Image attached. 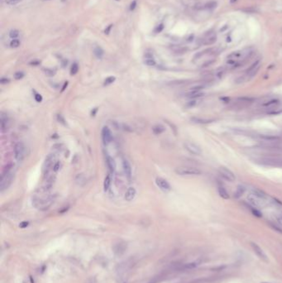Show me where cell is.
<instances>
[{
    "label": "cell",
    "mask_w": 282,
    "mask_h": 283,
    "mask_svg": "<svg viewBox=\"0 0 282 283\" xmlns=\"http://www.w3.org/2000/svg\"><path fill=\"white\" fill-rule=\"evenodd\" d=\"M179 176H200L202 172L194 166H179L175 170Z\"/></svg>",
    "instance_id": "obj_2"
},
{
    "label": "cell",
    "mask_w": 282,
    "mask_h": 283,
    "mask_svg": "<svg viewBox=\"0 0 282 283\" xmlns=\"http://www.w3.org/2000/svg\"><path fill=\"white\" fill-rule=\"evenodd\" d=\"M106 163H107L108 168L109 170V172L111 173H114L115 172V169H116V163H115L114 158H112L110 156L107 155L106 156Z\"/></svg>",
    "instance_id": "obj_18"
},
{
    "label": "cell",
    "mask_w": 282,
    "mask_h": 283,
    "mask_svg": "<svg viewBox=\"0 0 282 283\" xmlns=\"http://www.w3.org/2000/svg\"><path fill=\"white\" fill-rule=\"evenodd\" d=\"M96 112H97V108H95L94 109V111H92V116H95Z\"/></svg>",
    "instance_id": "obj_47"
},
{
    "label": "cell",
    "mask_w": 282,
    "mask_h": 283,
    "mask_svg": "<svg viewBox=\"0 0 282 283\" xmlns=\"http://www.w3.org/2000/svg\"><path fill=\"white\" fill-rule=\"evenodd\" d=\"M34 98H35V100H36L37 103H41V102L42 101V95L38 93L35 94Z\"/></svg>",
    "instance_id": "obj_38"
},
{
    "label": "cell",
    "mask_w": 282,
    "mask_h": 283,
    "mask_svg": "<svg viewBox=\"0 0 282 283\" xmlns=\"http://www.w3.org/2000/svg\"><path fill=\"white\" fill-rule=\"evenodd\" d=\"M252 195H255L256 197H257L258 199H260L261 201H264L266 200V198L267 197V195H266V194L265 193L264 191H262L261 190H259V189H257V188H253L252 190Z\"/></svg>",
    "instance_id": "obj_21"
},
{
    "label": "cell",
    "mask_w": 282,
    "mask_h": 283,
    "mask_svg": "<svg viewBox=\"0 0 282 283\" xmlns=\"http://www.w3.org/2000/svg\"><path fill=\"white\" fill-rule=\"evenodd\" d=\"M112 27H113V25H112V24L108 26V28L105 29V31H104V33H105V34H108V33H109V32H110V29L112 28Z\"/></svg>",
    "instance_id": "obj_44"
},
{
    "label": "cell",
    "mask_w": 282,
    "mask_h": 283,
    "mask_svg": "<svg viewBox=\"0 0 282 283\" xmlns=\"http://www.w3.org/2000/svg\"><path fill=\"white\" fill-rule=\"evenodd\" d=\"M191 120L194 123H200V124H206V123H210L214 122V119H209V118H192Z\"/></svg>",
    "instance_id": "obj_24"
},
{
    "label": "cell",
    "mask_w": 282,
    "mask_h": 283,
    "mask_svg": "<svg viewBox=\"0 0 282 283\" xmlns=\"http://www.w3.org/2000/svg\"><path fill=\"white\" fill-rule=\"evenodd\" d=\"M102 139H103V142L105 145L110 143L113 140L112 133H111L110 129L108 127H104V129H102Z\"/></svg>",
    "instance_id": "obj_15"
},
{
    "label": "cell",
    "mask_w": 282,
    "mask_h": 283,
    "mask_svg": "<svg viewBox=\"0 0 282 283\" xmlns=\"http://www.w3.org/2000/svg\"><path fill=\"white\" fill-rule=\"evenodd\" d=\"M279 102H280V101H279L278 100H276V99H272V100H270L264 102L263 104H261V106L266 108H273L275 107L276 105H278Z\"/></svg>",
    "instance_id": "obj_22"
},
{
    "label": "cell",
    "mask_w": 282,
    "mask_h": 283,
    "mask_svg": "<svg viewBox=\"0 0 282 283\" xmlns=\"http://www.w3.org/2000/svg\"><path fill=\"white\" fill-rule=\"evenodd\" d=\"M225 72H226V70H225L224 67H222V68L218 69L215 73H214V76L216 77V78H218V79H221L222 77L224 75Z\"/></svg>",
    "instance_id": "obj_28"
},
{
    "label": "cell",
    "mask_w": 282,
    "mask_h": 283,
    "mask_svg": "<svg viewBox=\"0 0 282 283\" xmlns=\"http://www.w3.org/2000/svg\"><path fill=\"white\" fill-rule=\"evenodd\" d=\"M117 1H119V0H117Z\"/></svg>",
    "instance_id": "obj_50"
},
{
    "label": "cell",
    "mask_w": 282,
    "mask_h": 283,
    "mask_svg": "<svg viewBox=\"0 0 282 283\" xmlns=\"http://www.w3.org/2000/svg\"><path fill=\"white\" fill-rule=\"evenodd\" d=\"M218 192L219 196L223 198V199H224V200H228V199L230 198L229 192L227 191L226 188L223 186H222V185H218Z\"/></svg>",
    "instance_id": "obj_19"
},
{
    "label": "cell",
    "mask_w": 282,
    "mask_h": 283,
    "mask_svg": "<svg viewBox=\"0 0 282 283\" xmlns=\"http://www.w3.org/2000/svg\"><path fill=\"white\" fill-rule=\"evenodd\" d=\"M55 180H56V176L53 175H50L48 177L45 178V181L42 188L43 192H48L49 190H51L54 186Z\"/></svg>",
    "instance_id": "obj_14"
},
{
    "label": "cell",
    "mask_w": 282,
    "mask_h": 283,
    "mask_svg": "<svg viewBox=\"0 0 282 283\" xmlns=\"http://www.w3.org/2000/svg\"><path fill=\"white\" fill-rule=\"evenodd\" d=\"M111 185V178L110 176H107L105 177L104 181V191H108Z\"/></svg>",
    "instance_id": "obj_29"
},
{
    "label": "cell",
    "mask_w": 282,
    "mask_h": 283,
    "mask_svg": "<svg viewBox=\"0 0 282 283\" xmlns=\"http://www.w3.org/2000/svg\"><path fill=\"white\" fill-rule=\"evenodd\" d=\"M165 129L164 126L161 125V124H157V125H155L152 127V133L155 134V135H160L162 133H164Z\"/></svg>",
    "instance_id": "obj_25"
},
{
    "label": "cell",
    "mask_w": 282,
    "mask_h": 283,
    "mask_svg": "<svg viewBox=\"0 0 282 283\" xmlns=\"http://www.w3.org/2000/svg\"><path fill=\"white\" fill-rule=\"evenodd\" d=\"M184 147L186 149V151H188L189 153L193 155H196L199 156L202 153V150L197 144L194 143H190V142H186L184 144Z\"/></svg>",
    "instance_id": "obj_12"
},
{
    "label": "cell",
    "mask_w": 282,
    "mask_h": 283,
    "mask_svg": "<svg viewBox=\"0 0 282 283\" xmlns=\"http://www.w3.org/2000/svg\"><path fill=\"white\" fill-rule=\"evenodd\" d=\"M136 5H137V2L136 1H133L132 4H131V6H130V10L131 11L134 10V9H135V7H136Z\"/></svg>",
    "instance_id": "obj_43"
},
{
    "label": "cell",
    "mask_w": 282,
    "mask_h": 283,
    "mask_svg": "<svg viewBox=\"0 0 282 283\" xmlns=\"http://www.w3.org/2000/svg\"><path fill=\"white\" fill-rule=\"evenodd\" d=\"M94 53L95 55V56L97 58H99V59H101V58L103 57V56H104V50L99 47H97L94 48Z\"/></svg>",
    "instance_id": "obj_27"
},
{
    "label": "cell",
    "mask_w": 282,
    "mask_h": 283,
    "mask_svg": "<svg viewBox=\"0 0 282 283\" xmlns=\"http://www.w3.org/2000/svg\"><path fill=\"white\" fill-rule=\"evenodd\" d=\"M261 283H271V282H261Z\"/></svg>",
    "instance_id": "obj_49"
},
{
    "label": "cell",
    "mask_w": 282,
    "mask_h": 283,
    "mask_svg": "<svg viewBox=\"0 0 282 283\" xmlns=\"http://www.w3.org/2000/svg\"><path fill=\"white\" fill-rule=\"evenodd\" d=\"M145 64L146 65H149V66H153V65H156V61H154L152 58H148V59H146L145 61Z\"/></svg>",
    "instance_id": "obj_34"
},
{
    "label": "cell",
    "mask_w": 282,
    "mask_h": 283,
    "mask_svg": "<svg viewBox=\"0 0 282 283\" xmlns=\"http://www.w3.org/2000/svg\"><path fill=\"white\" fill-rule=\"evenodd\" d=\"M79 71V66L78 65L76 64V63H74V64L72 65L71 69H70V75H75L77 74V72Z\"/></svg>",
    "instance_id": "obj_30"
},
{
    "label": "cell",
    "mask_w": 282,
    "mask_h": 283,
    "mask_svg": "<svg viewBox=\"0 0 282 283\" xmlns=\"http://www.w3.org/2000/svg\"><path fill=\"white\" fill-rule=\"evenodd\" d=\"M122 168H123V172L125 173L127 178L128 180H131V178H132V168H131L130 163L126 159L122 161Z\"/></svg>",
    "instance_id": "obj_16"
},
{
    "label": "cell",
    "mask_w": 282,
    "mask_h": 283,
    "mask_svg": "<svg viewBox=\"0 0 282 283\" xmlns=\"http://www.w3.org/2000/svg\"><path fill=\"white\" fill-rule=\"evenodd\" d=\"M40 64V61H32V62H30V65H39Z\"/></svg>",
    "instance_id": "obj_45"
},
{
    "label": "cell",
    "mask_w": 282,
    "mask_h": 283,
    "mask_svg": "<svg viewBox=\"0 0 282 283\" xmlns=\"http://www.w3.org/2000/svg\"><path fill=\"white\" fill-rule=\"evenodd\" d=\"M56 163V157L54 154L48 155L44 161L43 165V177L44 179L50 176L51 169L53 170V166Z\"/></svg>",
    "instance_id": "obj_4"
},
{
    "label": "cell",
    "mask_w": 282,
    "mask_h": 283,
    "mask_svg": "<svg viewBox=\"0 0 282 283\" xmlns=\"http://www.w3.org/2000/svg\"><path fill=\"white\" fill-rule=\"evenodd\" d=\"M18 35H19V32L18 30H16V29L11 30L10 32H9V36L11 38H13V39H15L16 37H18Z\"/></svg>",
    "instance_id": "obj_31"
},
{
    "label": "cell",
    "mask_w": 282,
    "mask_h": 283,
    "mask_svg": "<svg viewBox=\"0 0 282 283\" xmlns=\"http://www.w3.org/2000/svg\"><path fill=\"white\" fill-rule=\"evenodd\" d=\"M204 95V93H202L201 91H189L187 94V97L191 99V100H197L199 98H201Z\"/></svg>",
    "instance_id": "obj_23"
},
{
    "label": "cell",
    "mask_w": 282,
    "mask_h": 283,
    "mask_svg": "<svg viewBox=\"0 0 282 283\" xmlns=\"http://www.w3.org/2000/svg\"><path fill=\"white\" fill-rule=\"evenodd\" d=\"M67 85H68V82L66 81V82H65V84H64V85H63V87H62V90H61V91H64V90H65V88L67 87Z\"/></svg>",
    "instance_id": "obj_46"
},
{
    "label": "cell",
    "mask_w": 282,
    "mask_h": 283,
    "mask_svg": "<svg viewBox=\"0 0 282 283\" xmlns=\"http://www.w3.org/2000/svg\"><path fill=\"white\" fill-rule=\"evenodd\" d=\"M22 0H6V3L9 5H14V4H18Z\"/></svg>",
    "instance_id": "obj_39"
},
{
    "label": "cell",
    "mask_w": 282,
    "mask_h": 283,
    "mask_svg": "<svg viewBox=\"0 0 282 283\" xmlns=\"http://www.w3.org/2000/svg\"><path fill=\"white\" fill-rule=\"evenodd\" d=\"M23 76H24V73H23V72L18 71L14 74V79H18H18H21Z\"/></svg>",
    "instance_id": "obj_35"
},
{
    "label": "cell",
    "mask_w": 282,
    "mask_h": 283,
    "mask_svg": "<svg viewBox=\"0 0 282 283\" xmlns=\"http://www.w3.org/2000/svg\"><path fill=\"white\" fill-rule=\"evenodd\" d=\"M61 1H62V2H65V0H61Z\"/></svg>",
    "instance_id": "obj_48"
},
{
    "label": "cell",
    "mask_w": 282,
    "mask_h": 283,
    "mask_svg": "<svg viewBox=\"0 0 282 283\" xmlns=\"http://www.w3.org/2000/svg\"><path fill=\"white\" fill-rule=\"evenodd\" d=\"M9 82H10V79H8V78H6V77H3L2 79H0V83H1L2 85L8 84Z\"/></svg>",
    "instance_id": "obj_40"
},
{
    "label": "cell",
    "mask_w": 282,
    "mask_h": 283,
    "mask_svg": "<svg viewBox=\"0 0 282 283\" xmlns=\"http://www.w3.org/2000/svg\"><path fill=\"white\" fill-rule=\"evenodd\" d=\"M261 61L260 60H257L254 62L253 64L251 65L249 68L246 70V74H245V77H246V79H249L252 77H253L254 75H256L257 73V71H259V69L261 67Z\"/></svg>",
    "instance_id": "obj_9"
},
{
    "label": "cell",
    "mask_w": 282,
    "mask_h": 283,
    "mask_svg": "<svg viewBox=\"0 0 282 283\" xmlns=\"http://www.w3.org/2000/svg\"><path fill=\"white\" fill-rule=\"evenodd\" d=\"M217 6V2L215 1H205L200 2L194 5V8L197 10H209L213 9Z\"/></svg>",
    "instance_id": "obj_11"
},
{
    "label": "cell",
    "mask_w": 282,
    "mask_h": 283,
    "mask_svg": "<svg viewBox=\"0 0 282 283\" xmlns=\"http://www.w3.org/2000/svg\"><path fill=\"white\" fill-rule=\"evenodd\" d=\"M253 54V49L252 47H246L242 50L236 51L229 55L227 58V64L232 67L240 66L247 61Z\"/></svg>",
    "instance_id": "obj_1"
},
{
    "label": "cell",
    "mask_w": 282,
    "mask_h": 283,
    "mask_svg": "<svg viewBox=\"0 0 282 283\" xmlns=\"http://www.w3.org/2000/svg\"><path fill=\"white\" fill-rule=\"evenodd\" d=\"M245 190H246V188L243 186H242V185L238 186L237 187L235 192H234V198H236V199H238V198L241 197L243 194H244Z\"/></svg>",
    "instance_id": "obj_26"
},
{
    "label": "cell",
    "mask_w": 282,
    "mask_h": 283,
    "mask_svg": "<svg viewBox=\"0 0 282 283\" xmlns=\"http://www.w3.org/2000/svg\"><path fill=\"white\" fill-rule=\"evenodd\" d=\"M8 118L7 116H4V114L1 115V118H0V124H1V130L2 132H5L7 131L8 129Z\"/></svg>",
    "instance_id": "obj_20"
},
{
    "label": "cell",
    "mask_w": 282,
    "mask_h": 283,
    "mask_svg": "<svg viewBox=\"0 0 282 283\" xmlns=\"http://www.w3.org/2000/svg\"><path fill=\"white\" fill-rule=\"evenodd\" d=\"M217 41V34L214 31H209L204 33L202 36V37L200 39V45H205V46H209L216 42Z\"/></svg>",
    "instance_id": "obj_5"
},
{
    "label": "cell",
    "mask_w": 282,
    "mask_h": 283,
    "mask_svg": "<svg viewBox=\"0 0 282 283\" xmlns=\"http://www.w3.org/2000/svg\"><path fill=\"white\" fill-rule=\"evenodd\" d=\"M136 189L134 187H129L128 189L127 190L124 195V199L127 201H132L135 196H136Z\"/></svg>",
    "instance_id": "obj_17"
},
{
    "label": "cell",
    "mask_w": 282,
    "mask_h": 283,
    "mask_svg": "<svg viewBox=\"0 0 282 283\" xmlns=\"http://www.w3.org/2000/svg\"><path fill=\"white\" fill-rule=\"evenodd\" d=\"M13 174L12 172H9L6 175H2L1 180H0V191L4 192V190H7L13 183Z\"/></svg>",
    "instance_id": "obj_6"
},
{
    "label": "cell",
    "mask_w": 282,
    "mask_h": 283,
    "mask_svg": "<svg viewBox=\"0 0 282 283\" xmlns=\"http://www.w3.org/2000/svg\"><path fill=\"white\" fill-rule=\"evenodd\" d=\"M44 71L46 73V75H48V76H53V75H55V73H56L54 71L50 70V69H45Z\"/></svg>",
    "instance_id": "obj_37"
},
{
    "label": "cell",
    "mask_w": 282,
    "mask_h": 283,
    "mask_svg": "<svg viewBox=\"0 0 282 283\" xmlns=\"http://www.w3.org/2000/svg\"><path fill=\"white\" fill-rule=\"evenodd\" d=\"M61 162H60V161H56V163H55V165H54V166H53V171L55 172H58V171L60 170V168H61Z\"/></svg>",
    "instance_id": "obj_36"
},
{
    "label": "cell",
    "mask_w": 282,
    "mask_h": 283,
    "mask_svg": "<svg viewBox=\"0 0 282 283\" xmlns=\"http://www.w3.org/2000/svg\"><path fill=\"white\" fill-rule=\"evenodd\" d=\"M54 198L52 196H49L47 198L44 199H40V198H35L32 201V204L38 209L41 210H46L47 209H49L51 204H53Z\"/></svg>",
    "instance_id": "obj_3"
},
{
    "label": "cell",
    "mask_w": 282,
    "mask_h": 283,
    "mask_svg": "<svg viewBox=\"0 0 282 283\" xmlns=\"http://www.w3.org/2000/svg\"><path fill=\"white\" fill-rule=\"evenodd\" d=\"M156 184H157V186L159 187L162 191H164V192H168V191H170V190H171V185H170L167 180L164 179V178L157 177V179H156Z\"/></svg>",
    "instance_id": "obj_13"
},
{
    "label": "cell",
    "mask_w": 282,
    "mask_h": 283,
    "mask_svg": "<svg viewBox=\"0 0 282 283\" xmlns=\"http://www.w3.org/2000/svg\"><path fill=\"white\" fill-rule=\"evenodd\" d=\"M163 28H164V26H163V24H161V25L157 26V27H156V29H155V32H157V33H158V32H161V31L163 30Z\"/></svg>",
    "instance_id": "obj_41"
},
{
    "label": "cell",
    "mask_w": 282,
    "mask_h": 283,
    "mask_svg": "<svg viewBox=\"0 0 282 283\" xmlns=\"http://www.w3.org/2000/svg\"><path fill=\"white\" fill-rule=\"evenodd\" d=\"M218 173L223 179L228 180V181L232 182V181H234L236 180V176L234 175V173L232 171H230L229 169L227 168V167H225V166H220L218 168Z\"/></svg>",
    "instance_id": "obj_7"
},
{
    "label": "cell",
    "mask_w": 282,
    "mask_h": 283,
    "mask_svg": "<svg viewBox=\"0 0 282 283\" xmlns=\"http://www.w3.org/2000/svg\"><path fill=\"white\" fill-rule=\"evenodd\" d=\"M10 46L13 48H17L20 46V41L18 39H13L10 42Z\"/></svg>",
    "instance_id": "obj_33"
},
{
    "label": "cell",
    "mask_w": 282,
    "mask_h": 283,
    "mask_svg": "<svg viewBox=\"0 0 282 283\" xmlns=\"http://www.w3.org/2000/svg\"><path fill=\"white\" fill-rule=\"evenodd\" d=\"M29 223L27 221H23V222H22L20 224H19V227L22 228V229H24V228H27V226H28Z\"/></svg>",
    "instance_id": "obj_42"
},
{
    "label": "cell",
    "mask_w": 282,
    "mask_h": 283,
    "mask_svg": "<svg viewBox=\"0 0 282 283\" xmlns=\"http://www.w3.org/2000/svg\"><path fill=\"white\" fill-rule=\"evenodd\" d=\"M114 81H115V77H114V76H109V77H108L107 79L104 80V85H111V84H113Z\"/></svg>",
    "instance_id": "obj_32"
},
{
    "label": "cell",
    "mask_w": 282,
    "mask_h": 283,
    "mask_svg": "<svg viewBox=\"0 0 282 283\" xmlns=\"http://www.w3.org/2000/svg\"><path fill=\"white\" fill-rule=\"evenodd\" d=\"M14 157L18 161H22L25 156V146L22 143H18L14 146Z\"/></svg>",
    "instance_id": "obj_8"
},
{
    "label": "cell",
    "mask_w": 282,
    "mask_h": 283,
    "mask_svg": "<svg viewBox=\"0 0 282 283\" xmlns=\"http://www.w3.org/2000/svg\"><path fill=\"white\" fill-rule=\"evenodd\" d=\"M251 247L252 248V250H253L254 253H256L258 258H260L261 260H262L263 262H268V258L266 254L265 253V252L263 251V249L261 248L258 244H257L256 243H251Z\"/></svg>",
    "instance_id": "obj_10"
}]
</instances>
